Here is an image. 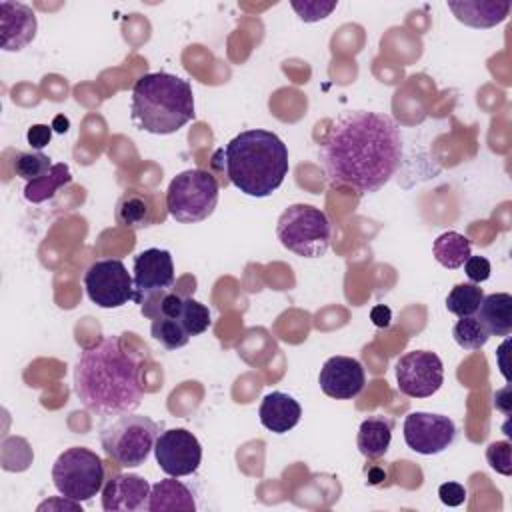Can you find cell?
Returning a JSON list of instances; mask_svg holds the SVG:
<instances>
[{"label":"cell","instance_id":"obj_37","mask_svg":"<svg viewBox=\"0 0 512 512\" xmlns=\"http://www.w3.org/2000/svg\"><path fill=\"white\" fill-rule=\"evenodd\" d=\"M494 406L498 410H502L504 414H510V386H506L494 394Z\"/></svg>","mask_w":512,"mask_h":512},{"label":"cell","instance_id":"obj_29","mask_svg":"<svg viewBox=\"0 0 512 512\" xmlns=\"http://www.w3.org/2000/svg\"><path fill=\"white\" fill-rule=\"evenodd\" d=\"M52 162L46 154H42L40 150L34 152H18L14 158V172L16 176L24 178L26 182H32L40 176H44L50 170Z\"/></svg>","mask_w":512,"mask_h":512},{"label":"cell","instance_id":"obj_14","mask_svg":"<svg viewBox=\"0 0 512 512\" xmlns=\"http://www.w3.org/2000/svg\"><path fill=\"white\" fill-rule=\"evenodd\" d=\"M318 382L326 396L336 400H352L364 390L366 374L356 358L332 356L322 364Z\"/></svg>","mask_w":512,"mask_h":512},{"label":"cell","instance_id":"obj_10","mask_svg":"<svg viewBox=\"0 0 512 512\" xmlns=\"http://www.w3.org/2000/svg\"><path fill=\"white\" fill-rule=\"evenodd\" d=\"M396 386L408 398H428L444 382V366L438 354L410 350L396 362Z\"/></svg>","mask_w":512,"mask_h":512},{"label":"cell","instance_id":"obj_22","mask_svg":"<svg viewBox=\"0 0 512 512\" xmlns=\"http://www.w3.org/2000/svg\"><path fill=\"white\" fill-rule=\"evenodd\" d=\"M476 318L484 324L490 336H508L512 332V296L494 292L482 298Z\"/></svg>","mask_w":512,"mask_h":512},{"label":"cell","instance_id":"obj_39","mask_svg":"<svg viewBox=\"0 0 512 512\" xmlns=\"http://www.w3.org/2000/svg\"><path fill=\"white\" fill-rule=\"evenodd\" d=\"M508 346V340L500 346V350L496 352V356H498V366H500V370H502V374H504V378L508 380V370H506V362H504V348Z\"/></svg>","mask_w":512,"mask_h":512},{"label":"cell","instance_id":"obj_33","mask_svg":"<svg viewBox=\"0 0 512 512\" xmlns=\"http://www.w3.org/2000/svg\"><path fill=\"white\" fill-rule=\"evenodd\" d=\"M438 496H440V502L446 504V506H460L464 504L466 500V488L458 482H444L440 484L438 488Z\"/></svg>","mask_w":512,"mask_h":512},{"label":"cell","instance_id":"obj_38","mask_svg":"<svg viewBox=\"0 0 512 512\" xmlns=\"http://www.w3.org/2000/svg\"><path fill=\"white\" fill-rule=\"evenodd\" d=\"M50 126H52L54 132L64 134V132H68V128H70V120H68L64 114H58V116H54V120H52Z\"/></svg>","mask_w":512,"mask_h":512},{"label":"cell","instance_id":"obj_27","mask_svg":"<svg viewBox=\"0 0 512 512\" xmlns=\"http://www.w3.org/2000/svg\"><path fill=\"white\" fill-rule=\"evenodd\" d=\"M150 332L152 336L168 350H176V348H182L188 344L190 336L188 332L184 330V326L180 324V320L176 318H166V316H160V318H154L152 324H150Z\"/></svg>","mask_w":512,"mask_h":512},{"label":"cell","instance_id":"obj_26","mask_svg":"<svg viewBox=\"0 0 512 512\" xmlns=\"http://www.w3.org/2000/svg\"><path fill=\"white\" fill-rule=\"evenodd\" d=\"M452 336H454L456 344L462 350H468V352L480 350L488 342V338H490L488 330L484 328V324L476 316L460 318L454 324V328H452Z\"/></svg>","mask_w":512,"mask_h":512},{"label":"cell","instance_id":"obj_20","mask_svg":"<svg viewBox=\"0 0 512 512\" xmlns=\"http://www.w3.org/2000/svg\"><path fill=\"white\" fill-rule=\"evenodd\" d=\"M392 428H394L392 418L382 416V414L368 416L360 424L358 436H356V446H358L360 454L370 460L384 456L392 442Z\"/></svg>","mask_w":512,"mask_h":512},{"label":"cell","instance_id":"obj_16","mask_svg":"<svg viewBox=\"0 0 512 512\" xmlns=\"http://www.w3.org/2000/svg\"><path fill=\"white\" fill-rule=\"evenodd\" d=\"M36 14L22 2H0V46L6 52L26 48L36 36Z\"/></svg>","mask_w":512,"mask_h":512},{"label":"cell","instance_id":"obj_24","mask_svg":"<svg viewBox=\"0 0 512 512\" xmlns=\"http://www.w3.org/2000/svg\"><path fill=\"white\" fill-rule=\"evenodd\" d=\"M72 182V174H70V168L68 164L64 162H58V164H52L50 170L32 180V182H26L24 186V198L32 204H40V202H46L50 198L56 196V192L64 186H68Z\"/></svg>","mask_w":512,"mask_h":512},{"label":"cell","instance_id":"obj_3","mask_svg":"<svg viewBox=\"0 0 512 512\" xmlns=\"http://www.w3.org/2000/svg\"><path fill=\"white\" fill-rule=\"evenodd\" d=\"M228 180L246 196L264 198L278 190L288 174V148L270 130L252 128L234 136L224 150Z\"/></svg>","mask_w":512,"mask_h":512},{"label":"cell","instance_id":"obj_8","mask_svg":"<svg viewBox=\"0 0 512 512\" xmlns=\"http://www.w3.org/2000/svg\"><path fill=\"white\" fill-rule=\"evenodd\" d=\"M52 480L64 498L90 500L104 488V462L84 446L66 448L52 466Z\"/></svg>","mask_w":512,"mask_h":512},{"label":"cell","instance_id":"obj_13","mask_svg":"<svg viewBox=\"0 0 512 512\" xmlns=\"http://www.w3.org/2000/svg\"><path fill=\"white\" fill-rule=\"evenodd\" d=\"M134 302L140 304L146 296L174 288V262L168 250L148 248L134 256L132 266Z\"/></svg>","mask_w":512,"mask_h":512},{"label":"cell","instance_id":"obj_28","mask_svg":"<svg viewBox=\"0 0 512 512\" xmlns=\"http://www.w3.org/2000/svg\"><path fill=\"white\" fill-rule=\"evenodd\" d=\"M178 320L184 326V330L188 332V336H198V334L206 332L210 322H212L208 306L190 298V296H184Z\"/></svg>","mask_w":512,"mask_h":512},{"label":"cell","instance_id":"obj_5","mask_svg":"<svg viewBox=\"0 0 512 512\" xmlns=\"http://www.w3.org/2000/svg\"><path fill=\"white\" fill-rule=\"evenodd\" d=\"M158 434V424L152 418L124 412L102 426L100 444L116 464L136 468L148 460Z\"/></svg>","mask_w":512,"mask_h":512},{"label":"cell","instance_id":"obj_18","mask_svg":"<svg viewBox=\"0 0 512 512\" xmlns=\"http://www.w3.org/2000/svg\"><path fill=\"white\" fill-rule=\"evenodd\" d=\"M258 416L266 430L274 434H286L300 422L302 408L290 394L274 390L262 398Z\"/></svg>","mask_w":512,"mask_h":512},{"label":"cell","instance_id":"obj_36","mask_svg":"<svg viewBox=\"0 0 512 512\" xmlns=\"http://www.w3.org/2000/svg\"><path fill=\"white\" fill-rule=\"evenodd\" d=\"M62 498H64V496H62ZM46 508H56V510H60V508L82 510L80 502H76V500H70V498H64V500H48V502H44V504H40V506H38V510H46Z\"/></svg>","mask_w":512,"mask_h":512},{"label":"cell","instance_id":"obj_21","mask_svg":"<svg viewBox=\"0 0 512 512\" xmlns=\"http://www.w3.org/2000/svg\"><path fill=\"white\" fill-rule=\"evenodd\" d=\"M148 510L150 512H164V510L192 512V510H196L194 494L184 482L176 480L174 476L164 478L152 486Z\"/></svg>","mask_w":512,"mask_h":512},{"label":"cell","instance_id":"obj_17","mask_svg":"<svg viewBox=\"0 0 512 512\" xmlns=\"http://www.w3.org/2000/svg\"><path fill=\"white\" fill-rule=\"evenodd\" d=\"M114 218L128 230H142L162 220L164 216L156 208V196L152 192L128 190L124 192L114 208Z\"/></svg>","mask_w":512,"mask_h":512},{"label":"cell","instance_id":"obj_9","mask_svg":"<svg viewBox=\"0 0 512 512\" xmlns=\"http://www.w3.org/2000/svg\"><path fill=\"white\" fill-rule=\"evenodd\" d=\"M88 298L100 308H120L134 300V280L122 260H96L84 272Z\"/></svg>","mask_w":512,"mask_h":512},{"label":"cell","instance_id":"obj_34","mask_svg":"<svg viewBox=\"0 0 512 512\" xmlns=\"http://www.w3.org/2000/svg\"><path fill=\"white\" fill-rule=\"evenodd\" d=\"M50 138H52V126L48 124H32L26 132V140L34 150H42L44 146H48Z\"/></svg>","mask_w":512,"mask_h":512},{"label":"cell","instance_id":"obj_4","mask_svg":"<svg viewBox=\"0 0 512 512\" xmlns=\"http://www.w3.org/2000/svg\"><path fill=\"white\" fill-rule=\"evenodd\" d=\"M194 94L188 80L170 72H150L132 88V122L150 134H174L194 120Z\"/></svg>","mask_w":512,"mask_h":512},{"label":"cell","instance_id":"obj_31","mask_svg":"<svg viewBox=\"0 0 512 512\" xmlns=\"http://www.w3.org/2000/svg\"><path fill=\"white\" fill-rule=\"evenodd\" d=\"M292 8L296 10V14L300 16V20L304 22H318L324 20L326 16H330V12L336 8L338 2H322V0H292L290 2Z\"/></svg>","mask_w":512,"mask_h":512},{"label":"cell","instance_id":"obj_11","mask_svg":"<svg viewBox=\"0 0 512 512\" xmlns=\"http://www.w3.org/2000/svg\"><path fill=\"white\" fill-rule=\"evenodd\" d=\"M154 456L164 474L174 478L190 476L202 462V446L186 428H170L158 434Z\"/></svg>","mask_w":512,"mask_h":512},{"label":"cell","instance_id":"obj_30","mask_svg":"<svg viewBox=\"0 0 512 512\" xmlns=\"http://www.w3.org/2000/svg\"><path fill=\"white\" fill-rule=\"evenodd\" d=\"M512 446L508 440H498L492 442L486 448V460L492 470H496L502 476H512V458H510Z\"/></svg>","mask_w":512,"mask_h":512},{"label":"cell","instance_id":"obj_6","mask_svg":"<svg viewBox=\"0 0 512 512\" xmlns=\"http://www.w3.org/2000/svg\"><path fill=\"white\" fill-rule=\"evenodd\" d=\"M276 236L280 244L302 258H320L328 252L332 240V224L316 206L292 204L288 206L278 222Z\"/></svg>","mask_w":512,"mask_h":512},{"label":"cell","instance_id":"obj_32","mask_svg":"<svg viewBox=\"0 0 512 512\" xmlns=\"http://www.w3.org/2000/svg\"><path fill=\"white\" fill-rule=\"evenodd\" d=\"M462 266H464L466 276H468L474 284H480V282L488 280V278H490V272H492L490 262H488L484 256H470Z\"/></svg>","mask_w":512,"mask_h":512},{"label":"cell","instance_id":"obj_35","mask_svg":"<svg viewBox=\"0 0 512 512\" xmlns=\"http://www.w3.org/2000/svg\"><path fill=\"white\" fill-rule=\"evenodd\" d=\"M370 320L374 326L378 328H388L390 326V320H392V310L384 304H378L370 310Z\"/></svg>","mask_w":512,"mask_h":512},{"label":"cell","instance_id":"obj_25","mask_svg":"<svg viewBox=\"0 0 512 512\" xmlns=\"http://www.w3.org/2000/svg\"><path fill=\"white\" fill-rule=\"evenodd\" d=\"M482 298H484V292L478 284H474V282L456 284L446 296V308H448V312L456 314L458 318L474 316Z\"/></svg>","mask_w":512,"mask_h":512},{"label":"cell","instance_id":"obj_23","mask_svg":"<svg viewBox=\"0 0 512 512\" xmlns=\"http://www.w3.org/2000/svg\"><path fill=\"white\" fill-rule=\"evenodd\" d=\"M432 254L438 264L456 270L472 256V242L464 234L448 230L434 240Z\"/></svg>","mask_w":512,"mask_h":512},{"label":"cell","instance_id":"obj_12","mask_svg":"<svg viewBox=\"0 0 512 512\" xmlns=\"http://www.w3.org/2000/svg\"><path fill=\"white\" fill-rule=\"evenodd\" d=\"M454 438L456 426L444 414L410 412L404 418V442L418 454H440L454 442Z\"/></svg>","mask_w":512,"mask_h":512},{"label":"cell","instance_id":"obj_1","mask_svg":"<svg viewBox=\"0 0 512 512\" xmlns=\"http://www.w3.org/2000/svg\"><path fill=\"white\" fill-rule=\"evenodd\" d=\"M402 132L382 112L352 110L338 116L320 142L324 174L334 188L374 194L402 162Z\"/></svg>","mask_w":512,"mask_h":512},{"label":"cell","instance_id":"obj_7","mask_svg":"<svg viewBox=\"0 0 512 512\" xmlns=\"http://www.w3.org/2000/svg\"><path fill=\"white\" fill-rule=\"evenodd\" d=\"M218 180L202 168H190L176 174L166 190V210L182 224L206 220L218 204Z\"/></svg>","mask_w":512,"mask_h":512},{"label":"cell","instance_id":"obj_19","mask_svg":"<svg viewBox=\"0 0 512 512\" xmlns=\"http://www.w3.org/2000/svg\"><path fill=\"white\" fill-rule=\"evenodd\" d=\"M448 8L454 12L456 20L472 28H492L506 20L510 12V2L494 0H476V2H448Z\"/></svg>","mask_w":512,"mask_h":512},{"label":"cell","instance_id":"obj_2","mask_svg":"<svg viewBox=\"0 0 512 512\" xmlns=\"http://www.w3.org/2000/svg\"><path fill=\"white\" fill-rule=\"evenodd\" d=\"M74 392L98 416L134 412L144 396L140 358L122 348L120 336H102L86 346L74 366Z\"/></svg>","mask_w":512,"mask_h":512},{"label":"cell","instance_id":"obj_15","mask_svg":"<svg viewBox=\"0 0 512 512\" xmlns=\"http://www.w3.org/2000/svg\"><path fill=\"white\" fill-rule=\"evenodd\" d=\"M152 486L138 474H114L102 488V508L106 512L148 510Z\"/></svg>","mask_w":512,"mask_h":512}]
</instances>
